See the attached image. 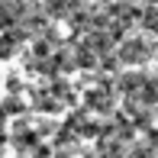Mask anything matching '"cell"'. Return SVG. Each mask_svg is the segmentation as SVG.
I'll return each instance as SVG.
<instances>
[{"label":"cell","instance_id":"1","mask_svg":"<svg viewBox=\"0 0 158 158\" xmlns=\"http://www.w3.org/2000/svg\"><path fill=\"white\" fill-rule=\"evenodd\" d=\"M116 55L119 64H126V68H142L155 58V42H148L145 35H123L116 45Z\"/></svg>","mask_w":158,"mask_h":158},{"label":"cell","instance_id":"2","mask_svg":"<svg viewBox=\"0 0 158 158\" xmlns=\"http://www.w3.org/2000/svg\"><path fill=\"white\" fill-rule=\"evenodd\" d=\"M116 103H119V90L110 81H97V84H90L84 90V106L90 113H97V116H113Z\"/></svg>","mask_w":158,"mask_h":158},{"label":"cell","instance_id":"3","mask_svg":"<svg viewBox=\"0 0 158 158\" xmlns=\"http://www.w3.org/2000/svg\"><path fill=\"white\" fill-rule=\"evenodd\" d=\"M35 6L29 0H0V26L13 29V26H23V19L29 16Z\"/></svg>","mask_w":158,"mask_h":158},{"label":"cell","instance_id":"4","mask_svg":"<svg viewBox=\"0 0 158 158\" xmlns=\"http://www.w3.org/2000/svg\"><path fill=\"white\" fill-rule=\"evenodd\" d=\"M71 48H74V58H77V68L81 71H97L100 68V55H97V48L90 45L87 39H74Z\"/></svg>","mask_w":158,"mask_h":158},{"label":"cell","instance_id":"5","mask_svg":"<svg viewBox=\"0 0 158 158\" xmlns=\"http://www.w3.org/2000/svg\"><path fill=\"white\" fill-rule=\"evenodd\" d=\"M32 110H39V113H61L64 103L48 90V84H45V87H35L32 90Z\"/></svg>","mask_w":158,"mask_h":158},{"label":"cell","instance_id":"6","mask_svg":"<svg viewBox=\"0 0 158 158\" xmlns=\"http://www.w3.org/2000/svg\"><path fill=\"white\" fill-rule=\"evenodd\" d=\"M139 26H142L148 35H158V3L142 6V13H139Z\"/></svg>","mask_w":158,"mask_h":158},{"label":"cell","instance_id":"7","mask_svg":"<svg viewBox=\"0 0 158 158\" xmlns=\"http://www.w3.org/2000/svg\"><path fill=\"white\" fill-rule=\"evenodd\" d=\"M48 55H55V45L39 32V35L32 39V58H48Z\"/></svg>","mask_w":158,"mask_h":158},{"label":"cell","instance_id":"8","mask_svg":"<svg viewBox=\"0 0 158 158\" xmlns=\"http://www.w3.org/2000/svg\"><path fill=\"white\" fill-rule=\"evenodd\" d=\"M3 110H6V113H16V116H23V113H26V103H23L19 97H6V100H3Z\"/></svg>","mask_w":158,"mask_h":158},{"label":"cell","instance_id":"9","mask_svg":"<svg viewBox=\"0 0 158 158\" xmlns=\"http://www.w3.org/2000/svg\"><path fill=\"white\" fill-rule=\"evenodd\" d=\"M119 3H135V0H106V6H119Z\"/></svg>","mask_w":158,"mask_h":158},{"label":"cell","instance_id":"10","mask_svg":"<svg viewBox=\"0 0 158 158\" xmlns=\"http://www.w3.org/2000/svg\"><path fill=\"white\" fill-rule=\"evenodd\" d=\"M155 58H158V39H155Z\"/></svg>","mask_w":158,"mask_h":158},{"label":"cell","instance_id":"11","mask_svg":"<svg viewBox=\"0 0 158 158\" xmlns=\"http://www.w3.org/2000/svg\"><path fill=\"white\" fill-rule=\"evenodd\" d=\"M148 3H158V0H148Z\"/></svg>","mask_w":158,"mask_h":158}]
</instances>
